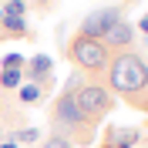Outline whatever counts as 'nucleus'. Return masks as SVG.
Segmentation results:
<instances>
[{
  "label": "nucleus",
  "mask_w": 148,
  "mask_h": 148,
  "mask_svg": "<svg viewBox=\"0 0 148 148\" xmlns=\"http://www.w3.org/2000/svg\"><path fill=\"white\" fill-rule=\"evenodd\" d=\"M138 141H141V131L138 128H128V125H108L98 148H135Z\"/></svg>",
  "instance_id": "obj_6"
},
{
  "label": "nucleus",
  "mask_w": 148,
  "mask_h": 148,
  "mask_svg": "<svg viewBox=\"0 0 148 148\" xmlns=\"http://www.w3.org/2000/svg\"><path fill=\"white\" fill-rule=\"evenodd\" d=\"M74 104L91 125H101V118H108L114 111V94L98 81H84L77 91H74Z\"/></svg>",
  "instance_id": "obj_4"
},
{
  "label": "nucleus",
  "mask_w": 148,
  "mask_h": 148,
  "mask_svg": "<svg viewBox=\"0 0 148 148\" xmlns=\"http://www.w3.org/2000/svg\"><path fill=\"white\" fill-rule=\"evenodd\" d=\"M51 135H61V138H67L74 148H77V145H91L94 141L98 125H91V121L77 111L74 94L61 91L54 98V108H51Z\"/></svg>",
  "instance_id": "obj_2"
},
{
  "label": "nucleus",
  "mask_w": 148,
  "mask_h": 148,
  "mask_svg": "<svg viewBox=\"0 0 148 148\" xmlns=\"http://www.w3.org/2000/svg\"><path fill=\"white\" fill-rule=\"evenodd\" d=\"M121 20H125V10L121 7H101V10H91L88 17L81 20V37H91V40H104L111 27H118Z\"/></svg>",
  "instance_id": "obj_5"
},
{
  "label": "nucleus",
  "mask_w": 148,
  "mask_h": 148,
  "mask_svg": "<svg viewBox=\"0 0 148 148\" xmlns=\"http://www.w3.org/2000/svg\"><path fill=\"white\" fill-rule=\"evenodd\" d=\"M101 84L111 94H121L128 101L131 94L145 91L148 84V61L138 54V51H121V54H111L108 67H104Z\"/></svg>",
  "instance_id": "obj_1"
},
{
  "label": "nucleus",
  "mask_w": 148,
  "mask_h": 148,
  "mask_svg": "<svg viewBox=\"0 0 148 148\" xmlns=\"http://www.w3.org/2000/svg\"><path fill=\"white\" fill-rule=\"evenodd\" d=\"M0 17H3V10H0Z\"/></svg>",
  "instance_id": "obj_19"
},
{
  "label": "nucleus",
  "mask_w": 148,
  "mask_h": 148,
  "mask_svg": "<svg viewBox=\"0 0 148 148\" xmlns=\"http://www.w3.org/2000/svg\"><path fill=\"white\" fill-rule=\"evenodd\" d=\"M0 148H17V141H14V135H10V138L3 141V145H0Z\"/></svg>",
  "instance_id": "obj_18"
},
{
  "label": "nucleus",
  "mask_w": 148,
  "mask_h": 148,
  "mask_svg": "<svg viewBox=\"0 0 148 148\" xmlns=\"http://www.w3.org/2000/svg\"><path fill=\"white\" fill-rule=\"evenodd\" d=\"M0 84L7 88V91H14L20 84V71H14V67H3V74H0Z\"/></svg>",
  "instance_id": "obj_11"
},
{
  "label": "nucleus",
  "mask_w": 148,
  "mask_h": 148,
  "mask_svg": "<svg viewBox=\"0 0 148 148\" xmlns=\"http://www.w3.org/2000/svg\"><path fill=\"white\" fill-rule=\"evenodd\" d=\"M27 77H34V84H40V88H51V84H54V77H51V57H47V54L30 57Z\"/></svg>",
  "instance_id": "obj_8"
},
{
  "label": "nucleus",
  "mask_w": 148,
  "mask_h": 148,
  "mask_svg": "<svg viewBox=\"0 0 148 148\" xmlns=\"http://www.w3.org/2000/svg\"><path fill=\"white\" fill-rule=\"evenodd\" d=\"M40 98H44V88H40V84H24V88H20V101L24 104H30V101H40Z\"/></svg>",
  "instance_id": "obj_10"
},
{
  "label": "nucleus",
  "mask_w": 148,
  "mask_h": 148,
  "mask_svg": "<svg viewBox=\"0 0 148 148\" xmlns=\"http://www.w3.org/2000/svg\"><path fill=\"white\" fill-rule=\"evenodd\" d=\"M40 148H74V145H71L67 138H61V135H47V138H44V145H40Z\"/></svg>",
  "instance_id": "obj_15"
},
{
  "label": "nucleus",
  "mask_w": 148,
  "mask_h": 148,
  "mask_svg": "<svg viewBox=\"0 0 148 148\" xmlns=\"http://www.w3.org/2000/svg\"><path fill=\"white\" fill-rule=\"evenodd\" d=\"M14 141H27V145H34V141H40V128H20L17 135H14Z\"/></svg>",
  "instance_id": "obj_13"
},
{
  "label": "nucleus",
  "mask_w": 148,
  "mask_h": 148,
  "mask_svg": "<svg viewBox=\"0 0 148 148\" xmlns=\"http://www.w3.org/2000/svg\"><path fill=\"white\" fill-rule=\"evenodd\" d=\"M138 27H141V34H148V14H145V17L138 20Z\"/></svg>",
  "instance_id": "obj_17"
},
{
  "label": "nucleus",
  "mask_w": 148,
  "mask_h": 148,
  "mask_svg": "<svg viewBox=\"0 0 148 148\" xmlns=\"http://www.w3.org/2000/svg\"><path fill=\"white\" fill-rule=\"evenodd\" d=\"M3 67H14V71H20V67H24V57H20V54H7V57H3Z\"/></svg>",
  "instance_id": "obj_16"
},
{
  "label": "nucleus",
  "mask_w": 148,
  "mask_h": 148,
  "mask_svg": "<svg viewBox=\"0 0 148 148\" xmlns=\"http://www.w3.org/2000/svg\"><path fill=\"white\" fill-rule=\"evenodd\" d=\"M67 57L77 64V71H81V74H91V81L101 84L104 67H108V61H111V51L101 44V40H91V37L74 34L71 44H67Z\"/></svg>",
  "instance_id": "obj_3"
},
{
  "label": "nucleus",
  "mask_w": 148,
  "mask_h": 148,
  "mask_svg": "<svg viewBox=\"0 0 148 148\" xmlns=\"http://www.w3.org/2000/svg\"><path fill=\"white\" fill-rule=\"evenodd\" d=\"M128 104H131V108H138V111H145V114H148V84H145V91L131 94V98H128Z\"/></svg>",
  "instance_id": "obj_14"
},
{
  "label": "nucleus",
  "mask_w": 148,
  "mask_h": 148,
  "mask_svg": "<svg viewBox=\"0 0 148 148\" xmlns=\"http://www.w3.org/2000/svg\"><path fill=\"white\" fill-rule=\"evenodd\" d=\"M27 34V20L24 17H0V40H7V37H24Z\"/></svg>",
  "instance_id": "obj_9"
},
{
  "label": "nucleus",
  "mask_w": 148,
  "mask_h": 148,
  "mask_svg": "<svg viewBox=\"0 0 148 148\" xmlns=\"http://www.w3.org/2000/svg\"><path fill=\"white\" fill-rule=\"evenodd\" d=\"M3 14H7V17H24V10H27V3H24V0H7V3H3Z\"/></svg>",
  "instance_id": "obj_12"
},
{
  "label": "nucleus",
  "mask_w": 148,
  "mask_h": 148,
  "mask_svg": "<svg viewBox=\"0 0 148 148\" xmlns=\"http://www.w3.org/2000/svg\"><path fill=\"white\" fill-rule=\"evenodd\" d=\"M108 51H114V54H121V51H131V44H135V27H131L128 20H121L118 27H111L108 34H104L101 40Z\"/></svg>",
  "instance_id": "obj_7"
}]
</instances>
